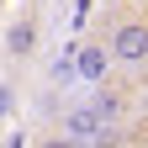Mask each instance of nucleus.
Masks as SVG:
<instances>
[{"mask_svg": "<svg viewBox=\"0 0 148 148\" xmlns=\"http://www.w3.org/2000/svg\"><path fill=\"white\" fill-rule=\"evenodd\" d=\"M106 42H111V58L122 74H148V11H138V5L116 11L106 27Z\"/></svg>", "mask_w": 148, "mask_h": 148, "instance_id": "obj_1", "label": "nucleus"}, {"mask_svg": "<svg viewBox=\"0 0 148 148\" xmlns=\"http://www.w3.org/2000/svg\"><path fill=\"white\" fill-rule=\"evenodd\" d=\"M53 132L79 138V143H95V148L122 143V127H111V122H106V116H101L90 101H79V106H64V111H58V122H53Z\"/></svg>", "mask_w": 148, "mask_h": 148, "instance_id": "obj_2", "label": "nucleus"}, {"mask_svg": "<svg viewBox=\"0 0 148 148\" xmlns=\"http://www.w3.org/2000/svg\"><path fill=\"white\" fill-rule=\"evenodd\" d=\"M37 48H42V21H37V11H16L5 21V58L27 64V58H37Z\"/></svg>", "mask_w": 148, "mask_h": 148, "instance_id": "obj_3", "label": "nucleus"}, {"mask_svg": "<svg viewBox=\"0 0 148 148\" xmlns=\"http://www.w3.org/2000/svg\"><path fill=\"white\" fill-rule=\"evenodd\" d=\"M74 69H79L85 85H111V74H122L116 58H111V42H106V37H85V42L74 48Z\"/></svg>", "mask_w": 148, "mask_h": 148, "instance_id": "obj_4", "label": "nucleus"}, {"mask_svg": "<svg viewBox=\"0 0 148 148\" xmlns=\"http://www.w3.org/2000/svg\"><path fill=\"white\" fill-rule=\"evenodd\" d=\"M85 101L95 106V111H101V116H106L111 127H127V111H132V90H127L122 79H111V85H95Z\"/></svg>", "mask_w": 148, "mask_h": 148, "instance_id": "obj_5", "label": "nucleus"}, {"mask_svg": "<svg viewBox=\"0 0 148 148\" xmlns=\"http://www.w3.org/2000/svg\"><path fill=\"white\" fill-rule=\"evenodd\" d=\"M32 148H95V143H79V138H64V132H37Z\"/></svg>", "mask_w": 148, "mask_h": 148, "instance_id": "obj_6", "label": "nucleus"}, {"mask_svg": "<svg viewBox=\"0 0 148 148\" xmlns=\"http://www.w3.org/2000/svg\"><path fill=\"white\" fill-rule=\"evenodd\" d=\"M143 106H148V85H143Z\"/></svg>", "mask_w": 148, "mask_h": 148, "instance_id": "obj_7", "label": "nucleus"}]
</instances>
